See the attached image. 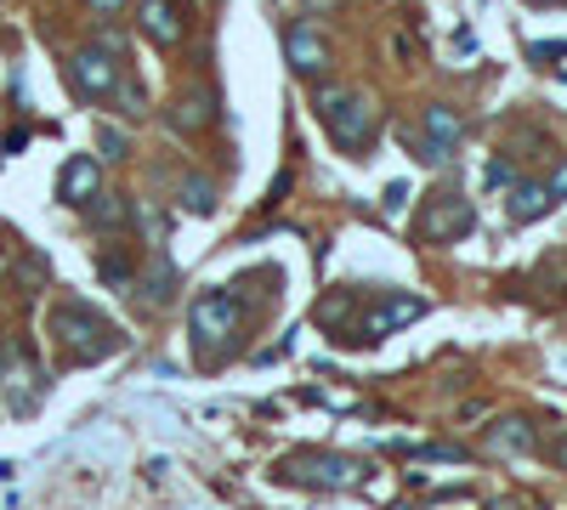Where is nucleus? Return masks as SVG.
<instances>
[{"label":"nucleus","mask_w":567,"mask_h":510,"mask_svg":"<svg viewBox=\"0 0 567 510\" xmlns=\"http://www.w3.org/2000/svg\"><path fill=\"white\" fill-rule=\"evenodd\" d=\"M562 465H567V449H562Z\"/></svg>","instance_id":"obj_29"},{"label":"nucleus","mask_w":567,"mask_h":510,"mask_svg":"<svg viewBox=\"0 0 567 510\" xmlns=\"http://www.w3.org/2000/svg\"><path fill=\"white\" fill-rule=\"evenodd\" d=\"M318 120L329 125V136H336V148L341 154H370L375 143V131H381V114H375V102H363V97H347V91H318Z\"/></svg>","instance_id":"obj_3"},{"label":"nucleus","mask_w":567,"mask_h":510,"mask_svg":"<svg viewBox=\"0 0 567 510\" xmlns=\"http://www.w3.org/2000/svg\"><path fill=\"white\" fill-rule=\"evenodd\" d=\"M137 29H143V41L159 46V52L182 46V34H188V0H143V7H137Z\"/></svg>","instance_id":"obj_9"},{"label":"nucleus","mask_w":567,"mask_h":510,"mask_svg":"<svg viewBox=\"0 0 567 510\" xmlns=\"http://www.w3.org/2000/svg\"><path fill=\"white\" fill-rule=\"evenodd\" d=\"M460 136H465V120L449 109V102H431L426 109V143H420V159H454V148H460Z\"/></svg>","instance_id":"obj_11"},{"label":"nucleus","mask_w":567,"mask_h":510,"mask_svg":"<svg viewBox=\"0 0 567 510\" xmlns=\"http://www.w3.org/2000/svg\"><path fill=\"white\" fill-rule=\"evenodd\" d=\"M420 318H426V301H420V295H381L370 313H363V324H358V335H352V347H381L386 335L409 329V324H420Z\"/></svg>","instance_id":"obj_6"},{"label":"nucleus","mask_w":567,"mask_h":510,"mask_svg":"<svg viewBox=\"0 0 567 510\" xmlns=\"http://www.w3.org/2000/svg\"><path fill=\"white\" fill-rule=\"evenodd\" d=\"M284 63H290V75H302V80H324L329 68H336V46H329L313 23H290L284 29Z\"/></svg>","instance_id":"obj_8"},{"label":"nucleus","mask_w":567,"mask_h":510,"mask_svg":"<svg viewBox=\"0 0 567 510\" xmlns=\"http://www.w3.org/2000/svg\"><path fill=\"white\" fill-rule=\"evenodd\" d=\"M97 148H103V159H125L131 154V136L114 131V125H97Z\"/></svg>","instance_id":"obj_20"},{"label":"nucleus","mask_w":567,"mask_h":510,"mask_svg":"<svg viewBox=\"0 0 567 510\" xmlns=\"http://www.w3.org/2000/svg\"><path fill=\"white\" fill-rule=\"evenodd\" d=\"M125 0H91V12H120Z\"/></svg>","instance_id":"obj_27"},{"label":"nucleus","mask_w":567,"mask_h":510,"mask_svg":"<svg viewBox=\"0 0 567 510\" xmlns=\"http://www.w3.org/2000/svg\"><path fill=\"white\" fill-rule=\"evenodd\" d=\"M86 222L114 233V227H125V222H131V204H125V199H114V193H97V199L86 204Z\"/></svg>","instance_id":"obj_16"},{"label":"nucleus","mask_w":567,"mask_h":510,"mask_svg":"<svg viewBox=\"0 0 567 510\" xmlns=\"http://www.w3.org/2000/svg\"><path fill=\"white\" fill-rule=\"evenodd\" d=\"M23 143H29V131H23V125H18V131H7V143H0V148H7V154H18V148H23Z\"/></svg>","instance_id":"obj_26"},{"label":"nucleus","mask_w":567,"mask_h":510,"mask_svg":"<svg viewBox=\"0 0 567 510\" xmlns=\"http://www.w3.org/2000/svg\"><path fill=\"white\" fill-rule=\"evenodd\" d=\"M120 75H125V57H114L109 46H80V52L69 57V86H75L86 102H109L114 86H120Z\"/></svg>","instance_id":"obj_5"},{"label":"nucleus","mask_w":567,"mask_h":510,"mask_svg":"<svg viewBox=\"0 0 567 510\" xmlns=\"http://www.w3.org/2000/svg\"><path fill=\"white\" fill-rule=\"evenodd\" d=\"M182 211L188 216H211L216 211V182L211 177H188L182 182Z\"/></svg>","instance_id":"obj_17"},{"label":"nucleus","mask_w":567,"mask_h":510,"mask_svg":"<svg viewBox=\"0 0 567 510\" xmlns=\"http://www.w3.org/2000/svg\"><path fill=\"white\" fill-rule=\"evenodd\" d=\"M545 188H551V199H556V204H562V199H567V159H562V165H556V177H551V182H545Z\"/></svg>","instance_id":"obj_24"},{"label":"nucleus","mask_w":567,"mask_h":510,"mask_svg":"<svg viewBox=\"0 0 567 510\" xmlns=\"http://www.w3.org/2000/svg\"><path fill=\"white\" fill-rule=\"evenodd\" d=\"M284 483H302V488H324V494H341V488H363L370 483V465L352 460V454H295L284 460Z\"/></svg>","instance_id":"obj_4"},{"label":"nucleus","mask_w":567,"mask_h":510,"mask_svg":"<svg viewBox=\"0 0 567 510\" xmlns=\"http://www.w3.org/2000/svg\"><path fill=\"white\" fill-rule=\"evenodd\" d=\"M188 335H193V363L199 369H222L227 358H239V347H245V301H239V290L193 295Z\"/></svg>","instance_id":"obj_1"},{"label":"nucleus","mask_w":567,"mask_h":510,"mask_svg":"<svg viewBox=\"0 0 567 510\" xmlns=\"http://www.w3.org/2000/svg\"><path fill=\"white\" fill-rule=\"evenodd\" d=\"M381 204H386V211L397 216V211H404V204H409V182H392V188L381 193Z\"/></svg>","instance_id":"obj_22"},{"label":"nucleus","mask_w":567,"mask_h":510,"mask_svg":"<svg viewBox=\"0 0 567 510\" xmlns=\"http://www.w3.org/2000/svg\"><path fill=\"white\" fill-rule=\"evenodd\" d=\"M533 7H556V0H533Z\"/></svg>","instance_id":"obj_28"},{"label":"nucleus","mask_w":567,"mask_h":510,"mask_svg":"<svg viewBox=\"0 0 567 510\" xmlns=\"http://www.w3.org/2000/svg\"><path fill=\"white\" fill-rule=\"evenodd\" d=\"M97 272H103V284H114V290H131L137 284V261H131V250H97Z\"/></svg>","instance_id":"obj_15"},{"label":"nucleus","mask_w":567,"mask_h":510,"mask_svg":"<svg viewBox=\"0 0 567 510\" xmlns=\"http://www.w3.org/2000/svg\"><path fill=\"white\" fill-rule=\"evenodd\" d=\"M148 306H165V301H171V284H177V267L171 261H165V256H154V267H148Z\"/></svg>","instance_id":"obj_18"},{"label":"nucleus","mask_w":567,"mask_h":510,"mask_svg":"<svg viewBox=\"0 0 567 510\" xmlns=\"http://www.w3.org/2000/svg\"><path fill=\"white\" fill-rule=\"evenodd\" d=\"M52 335H57V347L69 352V363H103L125 347V335L97 313L91 301H57V313H52Z\"/></svg>","instance_id":"obj_2"},{"label":"nucleus","mask_w":567,"mask_h":510,"mask_svg":"<svg viewBox=\"0 0 567 510\" xmlns=\"http://www.w3.org/2000/svg\"><path fill=\"white\" fill-rule=\"evenodd\" d=\"M97 193H103V165H97L91 154L63 159V170H57V204H69V211H86Z\"/></svg>","instance_id":"obj_10"},{"label":"nucleus","mask_w":567,"mask_h":510,"mask_svg":"<svg viewBox=\"0 0 567 510\" xmlns=\"http://www.w3.org/2000/svg\"><path fill=\"white\" fill-rule=\"evenodd\" d=\"M472 227H477V211H472V199H465V193H438L426 204V216H420L426 245H460Z\"/></svg>","instance_id":"obj_7"},{"label":"nucleus","mask_w":567,"mask_h":510,"mask_svg":"<svg viewBox=\"0 0 567 510\" xmlns=\"http://www.w3.org/2000/svg\"><path fill=\"white\" fill-rule=\"evenodd\" d=\"M0 381H7V374H0Z\"/></svg>","instance_id":"obj_30"},{"label":"nucleus","mask_w":567,"mask_h":510,"mask_svg":"<svg viewBox=\"0 0 567 510\" xmlns=\"http://www.w3.org/2000/svg\"><path fill=\"white\" fill-rule=\"evenodd\" d=\"M211 120H216V97H211L205 86L182 91V97L171 102V114H165V125H171L177 136H199V131H211Z\"/></svg>","instance_id":"obj_12"},{"label":"nucleus","mask_w":567,"mask_h":510,"mask_svg":"<svg viewBox=\"0 0 567 510\" xmlns=\"http://www.w3.org/2000/svg\"><path fill=\"white\" fill-rule=\"evenodd\" d=\"M483 182H488V188H511L517 177H511V165H506V159H499V165H488V177H483Z\"/></svg>","instance_id":"obj_23"},{"label":"nucleus","mask_w":567,"mask_h":510,"mask_svg":"<svg viewBox=\"0 0 567 510\" xmlns=\"http://www.w3.org/2000/svg\"><path fill=\"white\" fill-rule=\"evenodd\" d=\"M488 454H533V426L522 415H506V420H494L488 426Z\"/></svg>","instance_id":"obj_14"},{"label":"nucleus","mask_w":567,"mask_h":510,"mask_svg":"<svg viewBox=\"0 0 567 510\" xmlns=\"http://www.w3.org/2000/svg\"><path fill=\"white\" fill-rule=\"evenodd\" d=\"M284 193H290V170H284V177L273 182V193H267V211H273V204H284Z\"/></svg>","instance_id":"obj_25"},{"label":"nucleus","mask_w":567,"mask_h":510,"mask_svg":"<svg viewBox=\"0 0 567 510\" xmlns=\"http://www.w3.org/2000/svg\"><path fill=\"white\" fill-rule=\"evenodd\" d=\"M528 57H533V63H551V57H567V41H533V46H528Z\"/></svg>","instance_id":"obj_21"},{"label":"nucleus","mask_w":567,"mask_h":510,"mask_svg":"<svg viewBox=\"0 0 567 510\" xmlns=\"http://www.w3.org/2000/svg\"><path fill=\"white\" fill-rule=\"evenodd\" d=\"M114 97H120V109H125L131 120H143V114H148V91H143L137 80H131V75H120V86H114Z\"/></svg>","instance_id":"obj_19"},{"label":"nucleus","mask_w":567,"mask_h":510,"mask_svg":"<svg viewBox=\"0 0 567 510\" xmlns=\"http://www.w3.org/2000/svg\"><path fill=\"white\" fill-rule=\"evenodd\" d=\"M506 211H511V222H545L551 211H556V199H551V188L545 182H511V199H506Z\"/></svg>","instance_id":"obj_13"}]
</instances>
